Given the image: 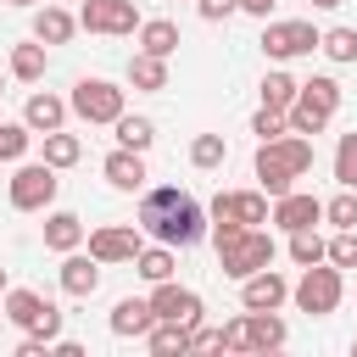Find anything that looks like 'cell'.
<instances>
[{"label":"cell","instance_id":"cell-42","mask_svg":"<svg viewBox=\"0 0 357 357\" xmlns=\"http://www.w3.org/2000/svg\"><path fill=\"white\" fill-rule=\"evenodd\" d=\"M240 11H251V17H262V22H268V11H273V0H240Z\"/></svg>","mask_w":357,"mask_h":357},{"label":"cell","instance_id":"cell-4","mask_svg":"<svg viewBox=\"0 0 357 357\" xmlns=\"http://www.w3.org/2000/svg\"><path fill=\"white\" fill-rule=\"evenodd\" d=\"M340 296H346V268H335L329 257L312 262V268H301V279L290 284V301H296V312H307V318H329V312L340 307Z\"/></svg>","mask_w":357,"mask_h":357},{"label":"cell","instance_id":"cell-3","mask_svg":"<svg viewBox=\"0 0 357 357\" xmlns=\"http://www.w3.org/2000/svg\"><path fill=\"white\" fill-rule=\"evenodd\" d=\"M340 112V84L329 78V73H312L307 84H301V95H296V106L284 112V123H290V134H324L329 128V117Z\"/></svg>","mask_w":357,"mask_h":357},{"label":"cell","instance_id":"cell-34","mask_svg":"<svg viewBox=\"0 0 357 357\" xmlns=\"http://www.w3.org/2000/svg\"><path fill=\"white\" fill-rule=\"evenodd\" d=\"M335 184L340 190H357V134H340L335 139Z\"/></svg>","mask_w":357,"mask_h":357},{"label":"cell","instance_id":"cell-35","mask_svg":"<svg viewBox=\"0 0 357 357\" xmlns=\"http://www.w3.org/2000/svg\"><path fill=\"white\" fill-rule=\"evenodd\" d=\"M33 145V128L28 123H0V162H22Z\"/></svg>","mask_w":357,"mask_h":357},{"label":"cell","instance_id":"cell-12","mask_svg":"<svg viewBox=\"0 0 357 357\" xmlns=\"http://www.w3.org/2000/svg\"><path fill=\"white\" fill-rule=\"evenodd\" d=\"M151 312L156 318H167V324H184V329H195L201 324V296L190 290V284H173V279H162V284H151Z\"/></svg>","mask_w":357,"mask_h":357},{"label":"cell","instance_id":"cell-18","mask_svg":"<svg viewBox=\"0 0 357 357\" xmlns=\"http://www.w3.org/2000/svg\"><path fill=\"white\" fill-rule=\"evenodd\" d=\"M112 335L117 340H139V335H151V324H156V312H151V296H123L117 307H112Z\"/></svg>","mask_w":357,"mask_h":357},{"label":"cell","instance_id":"cell-39","mask_svg":"<svg viewBox=\"0 0 357 357\" xmlns=\"http://www.w3.org/2000/svg\"><path fill=\"white\" fill-rule=\"evenodd\" d=\"M223 351H251V329H245V312L223 324Z\"/></svg>","mask_w":357,"mask_h":357},{"label":"cell","instance_id":"cell-28","mask_svg":"<svg viewBox=\"0 0 357 357\" xmlns=\"http://www.w3.org/2000/svg\"><path fill=\"white\" fill-rule=\"evenodd\" d=\"M257 89H262V106H273V112H290V106H296V95H301V84H296L290 73H279V67H273Z\"/></svg>","mask_w":357,"mask_h":357},{"label":"cell","instance_id":"cell-9","mask_svg":"<svg viewBox=\"0 0 357 357\" xmlns=\"http://www.w3.org/2000/svg\"><path fill=\"white\" fill-rule=\"evenodd\" d=\"M139 6L134 0H78V28H89V33H112V39H123V33H139Z\"/></svg>","mask_w":357,"mask_h":357},{"label":"cell","instance_id":"cell-20","mask_svg":"<svg viewBox=\"0 0 357 357\" xmlns=\"http://www.w3.org/2000/svg\"><path fill=\"white\" fill-rule=\"evenodd\" d=\"M73 28H78V17H73L67 6H50V0H45V6L33 11V39H39V45H67Z\"/></svg>","mask_w":357,"mask_h":357},{"label":"cell","instance_id":"cell-43","mask_svg":"<svg viewBox=\"0 0 357 357\" xmlns=\"http://www.w3.org/2000/svg\"><path fill=\"white\" fill-rule=\"evenodd\" d=\"M335 6H346V0H312V11H335Z\"/></svg>","mask_w":357,"mask_h":357},{"label":"cell","instance_id":"cell-30","mask_svg":"<svg viewBox=\"0 0 357 357\" xmlns=\"http://www.w3.org/2000/svg\"><path fill=\"white\" fill-rule=\"evenodd\" d=\"M145 346H151L156 357L190 351V329H184V324H167V318H156V324H151V335H145Z\"/></svg>","mask_w":357,"mask_h":357},{"label":"cell","instance_id":"cell-10","mask_svg":"<svg viewBox=\"0 0 357 357\" xmlns=\"http://www.w3.org/2000/svg\"><path fill=\"white\" fill-rule=\"evenodd\" d=\"M318 45H324V33H318L312 22H301V17H284V22H268V28H262V50H268L273 61L312 56Z\"/></svg>","mask_w":357,"mask_h":357},{"label":"cell","instance_id":"cell-24","mask_svg":"<svg viewBox=\"0 0 357 357\" xmlns=\"http://www.w3.org/2000/svg\"><path fill=\"white\" fill-rule=\"evenodd\" d=\"M245 329H251V351H279L290 340V329H284L279 312H245Z\"/></svg>","mask_w":357,"mask_h":357},{"label":"cell","instance_id":"cell-2","mask_svg":"<svg viewBox=\"0 0 357 357\" xmlns=\"http://www.w3.org/2000/svg\"><path fill=\"white\" fill-rule=\"evenodd\" d=\"M312 167V139L307 134H279V139H262L257 145V184L279 201L296 190V178Z\"/></svg>","mask_w":357,"mask_h":357},{"label":"cell","instance_id":"cell-40","mask_svg":"<svg viewBox=\"0 0 357 357\" xmlns=\"http://www.w3.org/2000/svg\"><path fill=\"white\" fill-rule=\"evenodd\" d=\"M190 351H223V329L195 324V329H190Z\"/></svg>","mask_w":357,"mask_h":357},{"label":"cell","instance_id":"cell-21","mask_svg":"<svg viewBox=\"0 0 357 357\" xmlns=\"http://www.w3.org/2000/svg\"><path fill=\"white\" fill-rule=\"evenodd\" d=\"M89 234H84V218L78 212H45V251H78Z\"/></svg>","mask_w":357,"mask_h":357},{"label":"cell","instance_id":"cell-17","mask_svg":"<svg viewBox=\"0 0 357 357\" xmlns=\"http://www.w3.org/2000/svg\"><path fill=\"white\" fill-rule=\"evenodd\" d=\"M100 173H106L112 190H128V195L145 190V178H151V173H145V151H128V145H117V151L100 162Z\"/></svg>","mask_w":357,"mask_h":357},{"label":"cell","instance_id":"cell-5","mask_svg":"<svg viewBox=\"0 0 357 357\" xmlns=\"http://www.w3.org/2000/svg\"><path fill=\"white\" fill-rule=\"evenodd\" d=\"M67 106H73V117H84V123H117V117L128 112V89L112 84V78H78L73 95H67Z\"/></svg>","mask_w":357,"mask_h":357},{"label":"cell","instance_id":"cell-36","mask_svg":"<svg viewBox=\"0 0 357 357\" xmlns=\"http://www.w3.org/2000/svg\"><path fill=\"white\" fill-rule=\"evenodd\" d=\"M324 223H335V229H357V190L329 195V201H324Z\"/></svg>","mask_w":357,"mask_h":357},{"label":"cell","instance_id":"cell-48","mask_svg":"<svg viewBox=\"0 0 357 357\" xmlns=\"http://www.w3.org/2000/svg\"><path fill=\"white\" fill-rule=\"evenodd\" d=\"M351 351H357V340H351Z\"/></svg>","mask_w":357,"mask_h":357},{"label":"cell","instance_id":"cell-46","mask_svg":"<svg viewBox=\"0 0 357 357\" xmlns=\"http://www.w3.org/2000/svg\"><path fill=\"white\" fill-rule=\"evenodd\" d=\"M0 95H6V78H0Z\"/></svg>","mask_w":357,"mask_h":357},{"label":"cell","instance_id":"cell-22","mask_svg":"<svg viewBox=\"0 0 357 357\" xmlns=\"http://www.w3.org/2000/svg\"><path fill=\"white\" fill-rule=\"evenodd\" d=\"M6 67H11V78H17V84H39V78H45V67H50V56H45V45H39V39H28V45H11V61H6Z\"/></svg>","mask_w":357,"mask_h":357},{"label":"cell","instance_id":"cell-27","mask_svg":"<svg viewBox=\"0 0 357 357\" xmlns=\"http://www.w3.org/2000/svg\"><path fill=\"white\" fill-rule=\"evenodd\" d=\"M39 139H45V162H50L56 173H61V167H73V162L84 156V139H78V134H67V128H50V134H39Z\"/></svg>","mask_w":357,"mask_h":357},{"label":"cell","instance_id":"cell-33","mask_svg":"<svg viewBox=\"0 0 357 357\" xmlns=\"http://www.w3.org/2000/svg\"><path fill=\"white\" fill-rule=\"evenodd\" d=\"M335 67H346V61H357V28H324V45H318Z\"/></svg>","mask_w":357,"mask_h":357},{"label":"cell","instance_id":"cell-26","mask_svg":"<svg viewBox=\"0 0 357 357\" xmlns=\"http://www.w3.org/2000/svg\"><path fill=\"white\" fill-rule=\"evenodd\" d=\"M139 50H151V56H173V50H178V22H167V17H145V22H139Z\"/></svg>","mask_w":357,"mask_h":357},{"label":"cell","instance_id":"cell-1","mask_svg":"<svg viewBox=\"0 0 357 357\" xmlns=\"http://www.w3.org/2000/svg\"><path fill=\"white\" fill-rule=\"evenodd\" d=\"M134 223H139V234H151V240H162V245H173V251L206 240V229H212L206 206H201L190 190H178V184H156V190H145Z\"/></svg>","mask_w":357,"mask_h":357},{"label":"cell","instance_id":"cell-31","mask_svg":"<svg viewBox=\"0 0 357 357\" xmlns=\"http://www.w3.org/2000/svg\"><path fill=\"white\" fill-rule=\"evenodd\" d=\"M112 128H117V145H128V151H151V139H156V123L151 117H134V112H123Z\"/></svg>","mask_w":357,"mask_h":357},{"label":"cell","instance_id":"cell-38","mask_svg":"<svg viewBox=\"0 0 357 357\" xmlns=\"http://www.w3.org/2000/svg\"><path fill=\"white\" fill-rule=\"evenodd\" d=\"M251 134H257V139H279V134H290V123H284V112H273V106H257V117H251Z\"/></svg>","mask_w":357,"mask_h":357},{"label":"cell","instance_id":"cell-29","mask_svg":"<svg viewBox=\"0 0 357 357\" xmlns=\"http://www.w3.org/2000/svg\"><path fill=\"white\" fill-rule=\"evenodd\" d=\"M329 257V240L318 234V229H290V262L296 268H312V262H324Z\"/></svg>","mask_w":357,"mask_h":357},{"label":"cell","instance_id":"cell-23","mask_svg":"<svg viewBox=\"0 0 357 357\" xmlns=\"http://www.w3.org/2000/svg\"><path fill=\"white\" fill-rule=\"evenodd\" d=\"M173 268H178V257H173V245H139V257H134V273L145 279V284H162V279H173Z\"/></svg>","mask_w":357,"mask_h":357},{"label":"cell","instance_id":"cell-45","mask_svg":"<svg viewBox=\"0 0 357 357\" xmlns=\"http://www.w3.org/2000/svg\"><path fill=\"white\" fill-rule=\"evenodd\" d=\"M6 290H11V284H6V268H0V296H6Z\"/></svg>","mask_w":357,"mask_h":357},{"label":"cell","instance_id":"cell-25","mask_svg":"<svg viewBox=\"0 0 357 357\" xmlns=\"http://www.w3.org/2000/svg\"><path fill=\"white\" fill-rule=\"evenodd\" d=\"M128 84H134V89H167V56L134 50V56H128Z\"/></svg>","mask_w":357,"mask_h":357},{"label":"cell","instance_id":"cell-47","mask_svg":"<svg viewBox=\"0 0 357 357\" xmlns=\"http://www.w3.org/2000/svg\"><path fill=\"white\" fill-rule=\"evenodd\" d=\"M0 312H6V296H0Z\"/></svg>","mask_w":357,"mask_h":357},{"label":"cell","instance_id":"cell-7","mask_svg":"<svg viewBox=\"0 0 357 357\" xmlns=\"http://www.w3.org/2000/svg\"><path fill=\"white\" fill-rule=\"evenodd\" d=\"M218 268L229 279H251V273L273 268V234L268 229H240L229 245H218Z\"/></svg>","mask_w":357,"mask_h":357},{"label":"cell","instance_id":"cell-13","mask_svg":"<svg viewBox=\"0 0 357 357\" xmlns=\"http://www.w3.org/2000/svg\"><path fill=\"white\" fill-rule=\"evenodd\" d=\"M139 223H106V229H89V257L95 262H134L139 257Z\"/></svg>","mask_w":357,"mask_h":357},{"label":"cell","instance_id":"cell-37","mask_svg":"<svg viewBox=\"0 0 357 357\" xmlns=\"http://www.w3.org/2000/svg\"><path fill=\"white\" fill-rule=\"evenodd\" d=\"M329 262L335 268H357V229H335L329 234Z\"/></svg>","mask_w":357,"mask_h":357},{"label":"cell","instance_id":"cell-41","mask_svg":"<svg viewBox=\"0 0 357 357\" xmlns=\"http://www.w3.org/2000/svg\"><path fill=\"white\" fill-rule=\"evenodd\" d=\"M195 11H201L206 22H223V17H234V11H240V0H195Z\"/></svg>","mask_w":357,"mask_h":357},{"label":"cell","instance_id":"cell-14","mask_svg":"<svg viewBox=\"0 0 357 357\" xmlns=\"http://www.w3.org/2000/svg\"><path fill=\"white\" fill-rule=\"evenodd\" d=\"M284 301H290V279H284V273L262 268V273L240 279V307H245V312H279Z\"/></svg>","mask_w":357,"mask_h":357},{"label":"cell","instance_id":"cell-44","mask_svg":"<svg viewBox=\"0 0 357 357\" xmlns=\"http://www.w3.org/2000/svg\"><path fill=\"white\" fill-rule=\"evenodd\" d=\"M6 6H45V0H6Z\"/></svg>","mask_w":357,"mask_h":357},{"label":"cell","instance_id":"cell-6","mask_svg":"<svg viewBox=\"0 0 357 357\" xmlns=\"http://www.w3.org/2000/svg\"><path fill=\"white\" fill-rule=\"evenodd\" d=\"M56 190H61V178H56V167L39 156V162H17V173H11V184H6V201L17 206V212H50V201H56Z\"/></svg>","mask_w":357,"mask_h":357},{"label":"cell","instance_id":"cell-8","mask_svg":"<svg viewBox=\"0 0 357 357\" xmlns=\"http://www.w3.org/2000/svg\"><path fill=\"white\" fill-rule=\"evenodd\" d=\"M6 318H11L22 335H45L50 346L61 340V312H56L39 290H22V284H17V290H6Z\"/></svg>","mask_w":357,"mask_h":357},{"label":"cell","instance_id":"cell-19","mask_svg":"<svg viewBox=\"0 0 357 357\" xmlns=\"http://www.w3.org/2000/svg\"><path fill=\"white\" fill-rule=\"evenodd\" d=\"M67 112H73V106H67L61 95H50V89H33V95L22 100V123H28L33 134H50V128H61V123H67Z\"/></svg>","mask_w":357,"mask_h":357},{"label":"cell","instance_id":"cell-15","mask_svg":"<svg viewBox=\"0 0 357 357\" xmlns=\"http://www.w3.org/2000/svg\"><path fill=\"white\" fill-rule=\"evenodd\" d=\"M100 268H106V262H95L89 251H61V290H67L73 301H89V296L100 290Z\"/></svg>","mask_w":357,"mask_h":357},{"label":"cell","instance_id":"cell-11","mask_svg":"<svg viewBox=\"0 0 357 357\" xmlns=\"http://www.w3.org/2000/svg\"><path fill=\"white\" fill-rule=\"evenodd\" d=\"M206 218H212V223H218V218H234V223H245V229H262V223H273V195H268V190H223V195H212Z\"/></svg>","mask_w":357,"mask_h":357},{"label":"cell","instance_id":"cell-32","mask_svg":"<svg viewBox=\"0 0 357 357\" xmlns=\"http://www.w3.org/2000/svg\"><path fill=\"white\" fill-rule=\"evenodd\" d=\"M190 162H195L201 173L223 167V162H229V145H223V134H195V139H190Z\"/></svg>","mask_w":357,"mask_h":357},{"label":"cell","instance_id":"cell-16","mask_svg":"<svg viewBox=\"0 0 357 357\" xmlns=\"http://www.w3.org/2000/svg\"><path fill=\"white\" fill-rule=\"evenodd\" d=\"M273 223H279L284 234H290V229H318V223H324V201L307 195V190H290V195L273 201Z\"/></svg>","mask_w":357,"mask_h":357}]
</instances>
